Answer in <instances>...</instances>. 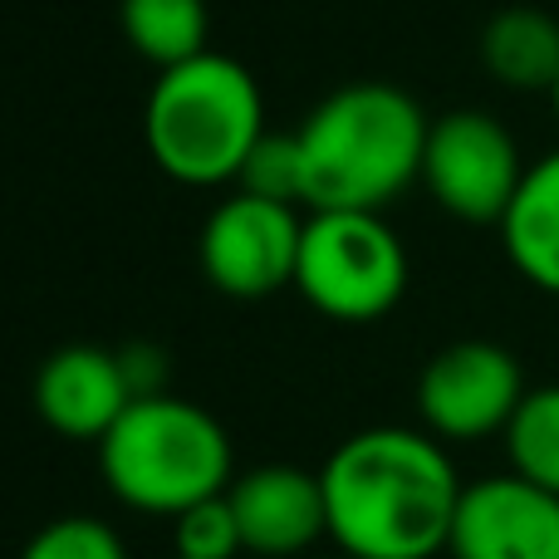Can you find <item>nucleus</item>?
<instances>
[{
    "instance_id": "423d86ee",
    "label": "nucleus",
    "mask_w": 559,
    "mask_h": 559,
    "mask_svg": "<svg viewBox=\"0 0 559 559\" xmlns=\"http://www.w3.org/2000/svg\"><path fill=\"white\" fill-rule=\"evenodd\" d=\"M521 182V147L501 118L481 114V108H452V114L432 118L423 153V187L447 216L472 226H501Z\"/></svg>"
},
{
    "instance_id": "dca6fc26",
    "label": "nucleus",
    "mask_w": 559,
    "mask_h": 559,
    "mask_svg": "<svg viewBox=\"0 0 559 559\" xmlns=\"http://www.w3.org/2000/svg\"><path fill=\"white\" fill-rule=\"evenodd\" d=\"M236 187L251 197H265V202H285V206L305 202V147H299V133H261Z\"/></svg>"
},
{
    "instance_id": "7ed1b4c3",
    "label": "nucleus",
    "mask_w": 559,
    "mask_h": 559,
    "mask_svg": "<svg viewBox=\"0 0 559 559\" xmlns=\"http://www.w3.org/2000/svg\"><path fill=\"white\" fill-rule=\"evenodd\" d=\"M261 133V84L246 64L216 55V49L163 69L143 108L147 153L182 187L236 182Z\"/></svg>"
},
{
    "instance_id": "412c9836",
    "label": "nucleus",
    "mask_w": 559,
    "mask_h": 559,
    "mask_svg": "<svg viewBox=\"0 0 559 559\" xmlns=\"http://www.w3.org/2000/svg\"><path fill=\"white\" fill-rule=\"evenodd\" d=\"M338 559H348V555H338Z\"/></svg>"
},
{
    "instance_id": "aec40b11",
    "label": "nucleus",
    "mask_w": 559,
    "mask_h": 559,
    "mask_svg": "<svg viewBox=\"0 0 559 559\" xmlns=\"http://www.w3.org/2000/svg\"><path fill=\"white\" fill-rule=\"evenodd\" d=\"M550 104H555V118H559V84L550 88Z\"/></svg>"
},
{
    "instance_id": "4468645a",
    "label": "nucleus",
    "mask_w": 559,
    "mask_h": 559,
    "mask_svg": "<svg viewBox=\"0 0 559 559\" xmlns=\"http://www.w3.org/2000/svg\"><path fill=\"white\" fill-rule=\"evenodd\" d=\"M123 35L138 59L173 69L206 55L212 15L206 0H123Z\"/></svg>"
},
{
    "instance_id": "39448f33",
    "label": "nucleus",
    "mask_w": 559,
    "mask_h": 559,
    "mask_svg": "<svg viewBox=\"0 0 559 559\" xmlns=\"http://www.w3.org/2000/svg\"><path fill=\"white\" fill-rule=\"evenodd\" d=\"M295 289L338 324H373L403 299L407 251L383 212H309Z\"/></svg>"
},
{
    "instance_id": "f03ea898",
    "label": "nucleus",
    "mask_w": 559,
    "mask_h": 559,
    "mask_svg": "<svg viewBox=\"0 0 559 559\" xmlns=\"http://www.w3.org/2000/svg\"><path fill=\"white\" fill-rule=\"evenodd\" d=\"M432 118L397 84H344L295 128L309 212H383L423 182Z\"/></svg>"
},
{
    "instance_id": "1a4fd4ad",
    "label": "nucleus",
    "mask_w": 559,
    "mask_h": 559,
    "mask_svg": "<svg viewBox=\"0 0 559 559\" xmlns=\"http://www.w3.org/2000/svg\"><path fill=\"white\" fill-rule=\"evenodd\" d=\"M452 559H559V496L525 476H486L462 491Z\"/></svg>"
},
{
    "instance_id": "ddd939ff",
    "label": "nucleus",
    "mask_w": 559,
    "mask_h": 559,
    "mask_svg": "<svg viewBox=\"0 0 559 559\" xmlns=\"http://www.w3.org/2000/svg\"><path fill=\"white\" fill-rule=\"evenodd\" d=\"M481 64L515 94H550L559 84V20L535 5H511L486 20Z\"/></svg>"
},
{
    "instance_id": "a211bd4d",
    "label": "nucleus",
    "mask_w": 559,
    "mask_h": 559,
    "mask_svg": "<svg viewBox=\"0 0 559 559\" xmlns=\"http://www.w3.org/2000/svg\"><path fill=\"white\" fill-rule=\"evenodd\" d=\"M20 559H128V550L108 521H94V515H59L45 531L29 535Z\"/></svg>"
},
{
    "instance_id": "f257e3e1",
    "label": "nucleus",
    "mask_w": 559,
    "mask_h": 559,
    "mask_svg": "<svg viewBox=\"0 0 559 559\" xmlns=\"http://www.w3.org/2000/svg\"><path fill=\"white\" fill-rule=\"evenodd\" d=\"M319 481L329 540L348 559L442 555L466 491L447 447L417 427H368L344 437Z\"/></svg>"
},
{
    "instance_id": "0eeeda50",
    "label": "nucleus",
    "mask_w": 559,
    "mask_h": 559,
    "mask_svg": "<svg viewBox=\"0 0 559 559\" xmlns=\"http://www.w3.org/2000/svg\"><path fill=\"white\" fill-rule=\"evenodd\" d=\"M525 388V373L511 348L462 338L432 354L417 378V413L437 442H481L511 427Z\"/></svg>"
},
{
    "instance_id": "2eb2a0df",
    "label": "nucleus",
    "mask_w": 559,
    "mask_h": 559,
    "mask_svg": "<svg viewBox=\"0 0 559 559\" xmlns=\"http://www.w3.org/2000/svg\"><path fill=\"white\" fill-rule=\"evenodd\" d=\"M501 437L511 472L559 496V383L531 388Z\"/></svg>"
},
{
    "instance_id": "6ab92c4d",
    "label": "nucleus",
    "mask_w": 559,
    "mask_h": 559,
    "mask_svg": "<svg viewBox=\"0 0 559 559\" xmlns=\"http://www.w3.org/2000/svg\"><path fill=\"white\" fill-rule=\"evenodd\" d=\"M118 364H123L128 393H133V397L167 393V354L157 344H128V348H118Z\"/></svg>"
},
{
    "instance_id": "f8f14e48",
    "label": "nucleus",
    "mask_w": 559,
    "mask_h": 559,
    "mask_svg": "<svg viewBox=\"0 0 559 559\" xmlns=\"http://www.w3.org/2000/svg\"><path fill=\"white\" fill-rule=\"evenodd\" d=\"M501 246L535 289L559 295V153L525 167V182L501 222Z\"/></svg>"
},
{
    "instance_id": "f3484780",
    "label": "nucleus",
    "mask_w": 559,
    "mask_h": 559,
    "mask_svg": "<svg viewBox=\"0 0 559 559\" xmlns=\"http://www.w3.org/2000/svg\"><path fill=\"white\" fill-rule=\"evenodd\" d=\"M173 550L177 559H236L246 550L241 545V525L226 496L197 501L192 511L173 515Z\"/></svg>"
},
{
    "instance_id": "9d476101",
    "label": "nucleus",
    "mask_w": 559,
    "mask_h": 559,
    "mask_svg": "<svg viewBox=\"0 0 559 559\" xmlns=\"http://www.w3.org/2000/svg\"><path fill=\"white\" fill-rule=\"evenodd\" d=\"M226 501L241 525V545L265 559H289L299 550L329 535V511H324V481L319 472L289 462L255 466V472L236 476L226 486Z\"/></svg>"
},
{
    "instance_id": "9b49d317",
    "label": "nucleus",
    "mask_w": 559,
    "mask_h": 559,
    "mask_svg": "<svg viewBox=\"0 0 559 559\" xmlns=\"http://www.w3.org/2000/svg\"><path fill=\"white\" fill-rule=\"evenodd\" d=\"M128 403L133 393H128L118 348L64 344L35 373V413L45 417L49 432L69 442H104L108 427L128 413Z\"/></svg>"
},
{
    "instance_id": "20e7f679",
    "label": "nucleus",
    "mask_w": 559,
    "mask_h": 559,
    "mask_svg": "<svg viewBox=\"0 0 559 559\" xmlns=\"http://www.w3.org/2000/svg\"><path fill=\"white\" fill-rule=\"evenodd\" d=\"M231 437L206 407L157 393L133 397L98 442V472L123 506L147 515H182L197 501L226 496Z\"/></svg>"
},
{
    "instance_id": "6e6552de",
    "label": "nucleus",
    "mask_w": 559,
    "mask_h": 559,
    "mask_svg": "<svg viewBox=\"0 0 559 559\" xmlns=\"http://www.w3.org/2000/svg\"><path fill=\"white\" fill-rule=\"evenodd\" d=\"M299 236V206L231 192L202 226V275L231 299H265L295 285Z\"/></svg>"
}]
</instances>
